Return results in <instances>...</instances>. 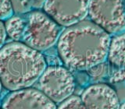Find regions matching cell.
I'll list each match as a JSON object with an SVG mask.
<instances>
[{"label": "cell", "mask_w": 125, "mask_h": 109, "mask_svg": "<svg viewBox=\"0 0 125 109\" xmlns=\"http://www.w3.org/2000/svg\"><path fill=\"white\" fill-rule=\"evenodd\" d=\"M111 37L92 21L83 20L61 33L57 49L67 67L88 70L107 59Z\"/></svg>", "instance_id": "6da1fadb"}, {"label": "cell", "mask_w": 125, "mask_h": 109, "mask_svg": "<svg viewBox=\"0 0 125 109\" xmlns=\"http://www.w3.org/2000/svg\"><path fill=\"white\" fill-rule=\"evenodd\" d=\"M46 68L43 54L23 42L7 43L0 49V79L9 91L31 87Z\"/></svg>", "instance_id": "7a4b0ae2"}, {"label": "cell", "mask_w": 125, "mask_h": 109, "mask_svg": "<svg viewBox=\"0 0 125 109\" xmlns=\"http://www.w3.org/2000/svg\"><path fill=\"white\" fill-rule=\"evenodd\" d=\"M60 34V25L52 18L43 12L33 11L27 17L21 41L41 52L56 45Z\"/></svg>", "instance_id": "3957f363"}, {"label": "cell", "mask_w": 125, "mask_h": 109, "mask_svg": "<svg viewBox=\"0 0 125 109\" xmlns=\"http://www.w3.org/2000/svg\"><path fill=\"white\" fill-rule=\"evenodd\" d=\"M88 16L109 35L125 30L124 0H90Z\"/></svg>", "instance_id": "277c9868"}, {"label": "cell", "mask_w": 125, "mask_h": 109, "mask_svg": "<svg viewBox=\"0 0 125 109\" xmlns=\"http://www.w3.org/2000/svg\"><path fill=\"white\" fill-rule=\"evenodd\" d=\"M38 81L39 90L54 103L62 102L72 96L75 90L73 75L62 66L47 67Z\"/></svg>", "instance_id": "5b68a950"}, {"label": "cell", "mask_w": 125, "mask_h": 109, "mask_svg": "<svg viewBox=\"0 0 125 109\" xmlns=\"http://www.w3.org/2000/svg\"><path fill=\"white\" fill-rule=\"evenodd\" d=\"M90 0H45L43 9L57 24L70 27L84 20Z\"/></svg>", "instance_id": "8992f818"}, {"label": "cell", "mask_w": 125, "mask_h": 109, "mask_svg": "<svg viewBox=\"0 0 125 109\" xmlns=\"http://www.w3.org/2000/svg\"><path fill=\"white\" fill-rule=\"evenodd\" d=\"M2 109H57V108L56 103L40 90L28 87L8 94L2 102Z\"/></svg>", "instance_id": "52a82bcc"}, {"label": "cell", "mask_w": 125, "mask_h": 109, "mask_svg": "<svg viewBox=\"0 0 125 109\" xmlns=\"http://www.w3.org/2000/svg\"><path fill=\"white\" fill-rule=\"evenodd\" d=\"M81 98L87 109H119L120 104L116 91L104 83L89 86Z\"/></svg>", "instance_id": "ba28073f"}, {"label": "cell", "mask_w": 125, "mask_h": 109, "mask_svg": "<svg viewBox=\"0 0 125 109\" xmlns=\"http://www.w3.org/2000/svg\"><path fill=\"white\" fill-rule=\"evenodd\" d=\"M107 59L116 68H125V30L111 37Z\"/></svg>", "instance_id": "9c48e42d"}, {"label": "cell", "mask_w": 125, "mask_h": 109, "mask_svg": "<svg viewBox=\"0 0 125 109\" xmlns=\"http://www.w3.org/2000/svg\"><path fill=\"white\" fill-rule=\"evenodd\" d=\"M6 34L13 41H21L24 34L26 20L18 16H12L4 23Z\"/></svg>", "instance_id": "30bf717a"}, {"label": "cell", "mask_w": 125, "mask_h": 109, "mask_svg": "<svg viewBox=\"0 0 125 109\" xmlns=\"http://www.w3.org/2000/svg\"><path fill=\"white\" fill-rule=\"evenodd\" d=\"M57 109H87L81 98L77 96H70L60 103Z\"/></svg>", "instance_id": "8fae6325"}, {"label": "cell", "mask_w": 125, "mask_h": 109, "mask_svg": "<svg viewBox=\"0 0 125 109\" xmlns=\"http://www.w3.org/2000/svg\"><path fill=\"white\" fill-rule=\"evenodd\" d=\"M88 73L91 77L95 80H99L103 78L108 72V65L105 62H101L99 64L92 66V68L88 69Z\"/></svg>", "instance_id": "7c38bea8"}, {"label": "cell", "mask_w": 125, "mask_h": 109, "mask_svg": "<svg viewBox=\"0 0 125 109\" xmlns=\"http://www.w3.org/2000/svg\"><path fill=\"white\" fill-rule=\"evenodd\" d=\"M13 14L11 0H0V20H6Z\"/></svg>", "instance_id": "4fadbf2b"}, {"label": "cell", "mask_w": 125, "mask_h": 109, "mask_svg": "<svg viewBox=\"0 0 125 109\" xmlns=\"http://www.w3.org/2000/svg\"><path fill=\"white\" fill-rule=\"evenodd\" d=\"M123 81H125V68H116L110 76V82L118 83Z\"/></svg>", "instance_id": "5bb4252c"}, {"label": "cell", "mask_w": 125, "mask_h": 109, "mask_svg": "<svg viewBox=\"0 0 125 109\" xmlns=\"http://www.w3.org/2000/svg\"><path fill=\"white\" fill-rule=\"evenodd\" d=\"M6 36H7V34L6 32L4 23L0 20V49H1L2 47L4 45V43H5Z\"/></svg>", "instance_id": "9a60e30c"}, {"label": "cell", "mask_w": 125, "mask_h": 109, "mask_svg": "<svg viewBox=\"0 0 125 109\" xmlns=\"http://www.w3.org/2000/svg\"><path fill=\"white\" fill-rule=\"evenodd\" d=\"M119 109H125V100L124 101V102L121 104H120V108H119Z\"/></svg>", "instance_id": "2e32d148"}, {"label": "cell", "mask_w": 125, "mask_h": 109, "mask_svg": "<svg viewBox=\"0 0 125 109\" xmlns=\"http://www.w3.org/2000/svg\"><path fill=\"white\" fill-rule=\"evenodd\" d=\"M2 82H1V79H0V91H1V89H2Z\"/></svg>", "instance_id": "e0dca14e"}, {"label": "cell", "mask_w": 125, "mask_h": 109, "mask_svg": "<svg viewBox=\"0 0 125 109\" xmlns=\"http://www.w3.org/2000/svg\"><path fill=\"white\" fill-rule=\"evenodd\" d=\"M124 1H125V0H124Z\"/></svg>", "instance_id": "ac0fdd59"}]
</instances>
